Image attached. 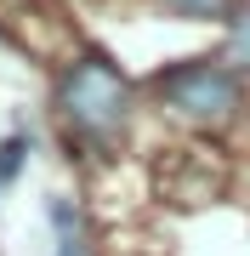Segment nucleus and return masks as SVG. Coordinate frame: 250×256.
I'll return each mask as SVG.
<instances>
[{
	"instance_id": "1",
	"label": "nucleus",
	"mask_w": 250,
	"mask_h": 256,
	"mask_svg": "<svg viewBox=\"0 0 250 256\" xmlns=\"http://www.w3.org/2000/svg\"><path fill=\"white\" fill-rule=\"evenodd\" d=\"M57 108H63L68 131H74L80 142L108 148L125 131L131 86H125V74L114 68L108 57H80V63L63 74V86H57Z\"/></svg>"
},
{
	"instance_id": "2",
	"label": "nucleus",
	"mask_w": 250,
	"mask_h": 256,
	"mask_svg": "<svg viewBox=\"0 0 250 256\" xmlns=\"http://www.w3.org/2000/svg\"><path fill=\"white\" fill-rule=\"evenodd\" d=\"M159 102L188 120V126H222V120H233V108H239V80H233L228 63H211V57H199V63H176L154 80Z\"/></svg>"
},
{
	"instance_id": "3",
	"label": "nucleus",
	"mask_w": 250,
	"mask_h": 256,
	"mask_svg": "<svg viewBox=\"0 0 250 256\" xmlns=\"http://www.w3.org/2000/svg\"><path fill=\"white\" fill-rule=\"evenodd\" d=\"M51 228H57V256H85V228L68 200H51Z\"/></svg>"
},
{
	"instance_id": "4",
	"label": "nucleus",
	"mask_w": 250,
	"mask_h": 256,
	"mask_svg": "<svg viewBox=\"0 0 250 256\" xmlns=\"http://www.w3.org/2000/svg\"><path fill=\"white\" fill-rule=\"evenodd\" d=\"M228 63L233 68H250V12L233 18V34H228Z\"/></svg>"
},
{
	"instance_id": "5",
	"label": "nucleus",
	"mask_w": 250,
	"mask_h": 256,
	"mask_svg": "<svg viewBox=\"0 0 250 256\" xmlns=\"http://www.w3.org/2000/svg\"><path fill=\"white\" fill-rule=\"evenodd\" d=\"M165 12H176V18H222L228 0H159Z\"/></svg>"
}]
</instances>
